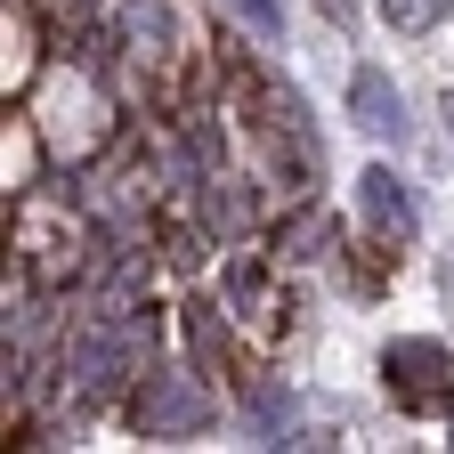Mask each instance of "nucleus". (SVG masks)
<instances>
[{
	"label": "nucleus",
	"instance_id": "nucleus-2",
	"mask_svg": "<svg viewBox=\"0 0 454 454\" xmlns=\"http://www.w3.org/2000/svg\"><path fill=\"white\" fill-rule=\"evenodd\" d=\"M130 414H138L146 438H203L211 430V389L195 373H179V365H162V373H146V389H138Z\"/></svg>",
	"mask_w": 454,
	"mask_h": 454
},
{
	"label": "nucleus",
	"instance_id": "nucleus-12",
	"mask_svg": "<svg viewBox=\"0 0 454 454\" xmlns=\"http://www.w3.org/2000/svg\"><path fill=\"white\" fill-rule=\"evenodd\" d=\"M446 130H454V98H446Z\"/></svg>",
	"mask_w": 454,
	"mask_h": 454
},
{
	"label": "nucleus",
	"instance_id": "nucleus-11",
	"mask_svg": "<svg viewBox=\"0 0 454 454\" xmlns=\"http://www.w3.org/2000/svg\"><path fill=\"white\" fill-rule=\"evenodd\" d=\"M317 9H325L333 25H357V0H317Z\"/></svg>",
	"mask_w": 454,
	"mask_h": 454
},
{
	"label": "nucleus",
	"instance_id": "nucleus-4",
	"mask_svg": "<svg viewBox=\"0 0 454 454\" xmlns=\"http://www.w3.org/2000/svg\"><path fill=\"white\" fill-rule=\"evenodd\" d=\"M357 211L381 227V236H397V244H406V236H422V195H414L406 179H397L389 162L357 170Z\"/></svg>",
	"mask_w": 454,
	"mask_h": 454
},
{
	"label": "nucleus",
	"instance_id": "nucleus-10",
	"mask_svg": "<svg viewBox=\"0 0 454 454\" xmlns=\"http://www.w3.org/2000/svg\"><path fill=\"white\" fill-rule=\"evenodd\" d=\"M252 293H260V268L236 260V268H227V301H252Z\"/></svg>",
	"mask_w": 454,
	"mask_h": 454
},
{
	"label": "nucleus",
	"instance_id": "nucleus-5",
	"mask_svg": "<svg viewBox=\"0 0 454 454\" xmlns=\"http://www.w3.org/2000/svg\"><path fill=\"white\" fill-rule=\"evenodd\" d=\"M349 114H357L373 138H406V106H397V90H389L381 66H357V82H349Z\"/></svg>",
	"mask_w": 454,
	"mask_h": 454
},
{
	"label": "nucleus",
	"instance_id": "nucleus-1",
	"mask_svg": "<svg viewBox=\"0 0 454 454\" xmlns=\"http://www.w3.org/2000/svg\"><path fill=\"white\" fill-rule=\"evenodd\" d=\"M381 381L406 414H454V349L446 340H389Z\"/></svg>",
	"mask_w": 454,
	"mask_h": 454
},
{
	"label": "nucleus",
	"instance_id": "nucleus-7",
	"mask_svg": "<svg viewBox=\"0 0 454 454\" xmlns=\"http://www.w3.org/2000/svg\"><path fill=\"white\" fill-rule=\"evenodd\" d=\"M381 17H389L397 33H430V25L446 17V0H381Z\"/></svg>",
	"mask_w": 454,
	"mask_h": 454
},
{
	"label": "nucleus",
	"instance_id": "nucleus-6",
	"mask_svg": "<svg viewBox=\"0 0 454 454\" xmlns=\"http://www.w3.org/2000/svg\"><path fill=\"white\" fill-rule=\"evenodd\" d=\"M244 414L268 446H284V430H293V381H252L244 389Z\"/></svg>",
	"mask_w": 454,
	"mask_h": 454
},
{
	"label": "nucleus",
	"instance_id": "nucleus-9",
	"mask_svg": "<svg viewBox=\"0 0 454 454\" xmlns=\"http://www.w3.org/2000/svg\"><path fill=\"white\" fill-rule=\"evenodd\" d=\"M236 17H244V25H260V33L276 41V33H284V0H236Z\"/></svg>",
	"mask_w": 454,
	"mask_h": 454
},
{
	"label": "nucleus",
	"instance_id": "nucleus-3",
	"mask_svg": "<svg viewBox=\"0 0 454 454\" xmlns=\"http://www.w3.org/2000/svg\"><path fill=\"white\" fill-rule=\"evenodd\" d=\"M130 357H138L130 325H82V340H74V389L82 397H114L122 373H130Z\"/></svg>",
	"mask_w": 454,
	"mask_h": 454
},
{
	"label": "nucleus",
	"instance_id": "nucleus-8",
	"mask_svg": "<svg viewBox=\"0 0 454 454\" xmlns=\"http://www.w3.org/2000/svg\"><path fill=\"white\" fill-rule=\"evenodd\" d=\"M187 340H195V357H227V333L211 309H187Z\"/></svg>",
	"mask_w": 454,
	"mask_h": 454
}]
</instances>
